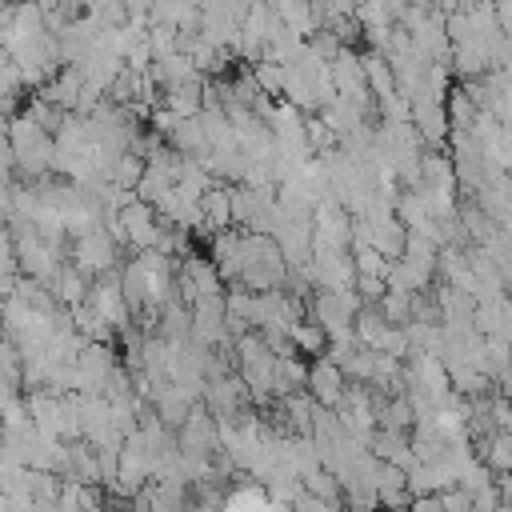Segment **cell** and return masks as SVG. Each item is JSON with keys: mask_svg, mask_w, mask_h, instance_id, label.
Returning a JSON list of instances; mask_svg holds the SVG:
<instances>
[{"mask_svg": "<svg viewBox=\"0 0 512 512\" xmlns=\"http://www.w3.org/2000/svg\"><path fill=\"white\" fill-rule=\"evenodd\" d=\"M172 288H176V300L184 308H192L196 300H208V296H224V280H220L216 264L208 256H196V252H184V260H176Z\"/></svg>", "mask_w": 512, "mask_h": 512, "instance_id": "1", "label": "cell"}, {"mask_svg": "<svg viewBox=\"0 0 512 512\" xmlns=\"http://www.w3.org/2000/svg\"><path fill=\"white\" fill-rule=\"evenodd\" d=\"M116 252H120V244H116L100 224L68 240V256H72L68 264H72L76 272H84L88 280H96V276L112 272V268H116Z\"/></svg>", "mask_w": 512, "mask_h": 512, "instance_id": "2", "label": "cell"}, {"mask_svg": "<svg viewBox=\"0 0 512 512\" xmlns=\"http://www.w3.org/2000/svg\"><path fill=\"white\" fill-rule=\"evenodd\" d=\"M72 368H76V392H84V396H100L104 384H108V376L120 368V360H116L112 344H96V340H88V344L76 352Z\"/></svg>", "mask_w": 512, "mask_h": 512, "instance_id": "3", "label": "cell"}, {"mask_svg": "<svg viewBox=\"0 0 512 512\" xmlns=\"http://www.w3.org/2000/svg\"><path fill=\"white\" fill-rule=\"evenodd\" d=\"M344 388H348V380H344V372H340L328 356H316V360L308 364L304 392L312 396V404H316V408H336V404H340V396H344Z\"/></svg>", "mask_w": 512, "mask_h": 512, "instance_id": "4", "label": "cell"}, {"mask_svg": "<svg viewBox=\"0 0 512 512\" xmlns=\"http://www.w3.org/2000/svg\"><path fill=\"white\" fill-rule=\"evenodd\" d=\"M116 224H120L124 248H132V252L152 248V240H156V208H152V204H144V200L124 204V208L116 212Z\"/></svg>", "mask_w": 512, "mask_h": 512, "instance_id": "5", "label": "cell"}, {"mask_svg": "<svg viewBox=\"0 0 512 512\" xmlns=\"http://www.w3.org/2000/svg\"><path fill=\"white\" fill-rule=\"evenodd\" d=\"M200 216H204V236H216L224 228H232V184H212L200 196Z\"/></svg>", "mask_w": 512, "mask_h": 512, "instance_id": "6", "label": "cell"}, {"mask_svg": "<svg viewBox=\"0 0 512 512\" xmlns=\"http://www.w3.org/2000/svg\"><path fill=\"white\" fill-rule=\"evenodd\" d=\"M48 292H52V300L60 304V308H76L80 300H84V292H88V276L84 272H76L68 260L56 268V276L48 280Z\"/></svg>", "mask_w": 512, "mask_h": 512, "instance_id": "7", "label": "cell"}, {"mask_svg": "<svg viewBox=\"0 0 512 512\" xmlns=\"http://www.w3.org/2000/svg\"><path fill=\"white\" fill-rule=\"evenodd\" d=\"M360 68H364V80H368V92H372V100H376V104H380L384 96H392V92H396L392 68H388V60H384L380 52H364V56H360Z\"/></svg>", "mask_w": 512, "mask_h": 512, "instance_id": "8", "label": "cell"}, {"mask_svg": "<svg viewBox=\"0 0 512 512\" xmlns=\"http://www.w3.org/2000/svg\"><path fill=\"white\" fill-rule=\"evenodd\" d=\"M288 340H292V352H296V356L304 352V356H312V360H316V356H324V344H328V336H324L308 316H304V320H296V324L288 328Z\"/></svg>", "mask_w": 512, "mask_h": 512, "instance_id": "9", "label": "cell"}, {"mask_svg": "<svg viewBox=\"0 0 512 512\" xmlns=\"http://www.w3.org/2000/svg\"><path fill=\"white\" fill-rule=\"evenodd\" d=\"M140 176H144V156H136V152H120L116 164H112V172H108V184L132 192V188L140 184Z\"/></svg>", "mask_w": 512, "mask_h": 512, "instance_id": "10", "label": "cell"}, {"mask_svg": "<svg viewBox=\"0 0 512 512\" xmlns=\"http://www.w3.org/2000/svg\"><path fill=\"white\" fill-rule=\"evenodd\" d=\"M348 260H352V272L356 276H384L388 272V260L372 244H364V240H352L348 244Z\"/></svg>", "mask_w": 512, "mask_h": 512, "instance_id": "11", "label": "cell"}, {"mask_svg": "<svg viewBox=\"0 0 512 512\" xmlns=\"http://www.w3.org/2000/svg\"><path fill=\"white\" fill-rule=\"evenodd\" d=\"M376 312H380V320H384L388 328H404V324L412 320V296L384 292V296L376 300Z\"/></svg>", "mask_w": 512, "mask_h": 512, "instance_id": "12", "label": "cell"}, {"mask_svg": "<svg viewBox=\"0 0 512 512\" xmlns=\"http://www.w3.org/2000/svg\"><path fill=\"white\" fill-rule=\"evenodd\" d=\"M300 488H304L308 496H320V500H328V504H340V480H336L328 468H316V472L300 476Z\"/></svg>", "mask_w": 512, "mask_h": 512, "instance_id": "13", "label": "cell"}, {"mask_svg": "<svg viewBox=\"0 0 512 512\" xmlns=\"http://www.w3.org/2000/svg\"><path fill=\"white\" fill-rule=\"evenodd\" d=\"M144 40H148L152 60H164V56L176 52V28H172V24H148V28H144Z\"/></svg>", "mask_w": 512, "mask_h": 512, "instance_id": "14", "label": "cell"}, {"mask_svg": "<svg viewBox=\"0 0 512 512\" xmlns=\"http://www.w3.org/2000/svg\"><path fill=\"white\" fill-rule=\"evenodd\" d=\"M436 500H440V512H472V496L464 488H444L436 492Z\"/></svg>", "mask_w": 512, "mask_h": 512, "instance_id": "15", "label": "cell"}, {"mask_svg": "<svg viewBox=\"0 0 512 512\" xmlns=\"http://www.w3.org/2000/svg\"><path fill=\"white\" fill-rule=\"evenodd\" d=\"M288 512H344L340 504H328V500H320V496H308L304 488H300V496L288 504Z\"/></svg>", "mask_w": 512, "mask_h": 512, "instance_id": "16", "label": "cell"}, {"mask_svg": "<svg viewBox=\"0 0 512 512\" xmlns=\"http://www.w3.org/2000/svg\"><path fill=\"white\" fill-rule=\"evenodd\" d=\"M0 476H4V456H0Z\"/></svg>", "mask_w": 512, "mask_h": 512, "instance_id": "17", "label": "cell"}]
</instances>
